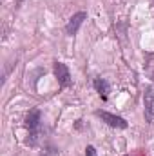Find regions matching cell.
<instances>
[{
  "label": "cell",
  "mask_w": 154,
  "mask_h": 156,
  "mask_svg": "<svg viewBox=\"0 0 154 156\" xmlns=\"http://www.w3.org/2000/svg\"><path fill=\"white\" fill-rule=\"evenodd\" d=\"M53 69H54V76L58 80V85H60V87H69V85H71V75H69V69H67L65 64L54 62Z\"/></svg>",
  "instance_id": "7a4b0ae2"
},
{
  "label": "cell",
  "mask_w": 154,
  "mask_h": 156,
  "mask_svg": "<svg viewBox=\"0 0 154 156\" xmlns=\"http://www.w3.org/2000/svg\"><path fill=\"white\" fill-rule=\"evenodd\" d=\"M94 87H96V91L100 93L102 100H107V94H109V83H107L103 78H96V80H94Z\"/></svg>",
  "instance_id": "8992f818"
},
{
  "label": "cell",
  "mask_w": 154,
  "mask_h": 156,
  "mask_svg": "<svg viewBox=\"0 0 154 156\" xmlns=\"http://www.w3.org/2000/svg\"><path fill=\"white\" fill-rule=\"evenodd\" d=\"M26 127L29 129V144L35 145L37 144V138H38L40 133V111L38 109H31L29 115L26 116Z\"/></svg>",
  "instance_id": "6da1fadb"
},
{
  "label": "cell",
  "mask_w": 154,
  "mask_h": 156,
  "mask_svg": "<svg viewBox=\"0 0 154 156\" xmlns=\"http://www.w3.org/2000/svg\"><path fill=\"white\" fill-rule=\"evenodd\" d=\"M85 154H87V156H96L94 147H93V145H87V149H85Z\"/></svg>",
  "instance_id": "52a82bcc"
},
{
  "label": "cell",
  "mask_w": 154,
  "mask_h": 156,
  "mask_svg": "<svg viewBox=\"0 0 154 156\" xmlns=\"http://www.w3.org/2000/svg\"><path fill=\"white\" fill-rule=\"evenodd\" d=\"M87 18V13L85 11H80V13H76V15H73L71 16V20L67 22V26H65V31H67V35H76L78 29H80V26L83 24V20Z\"/></svg>",
  "instance_id": "5b68a950"
},
{
  "label": "cell",
  "mask_w": 154,
  "mask_h": 156,
  "mask_svg": "<svg viewBox=\"0 0 154 156\" xmlns=\"http://www.w3.org/2000/svg\"><path fill=\"white\" fill-rule=\"evenodd\" d=\"M127 156H147L143 151H136V153H132V154H127Z\"/></svg>",
  "instance_id": "ba28073f"
},
{
  "label": "cell",
  "mask_w": 154,
  "mask_h": 156,
  "mask_svg": "<svg viewBox=\"0 0 154 156\" xmlns=\"http://www.w3.org/2000/svg\"><path fill=\"white\" fill-rule=\"evenodd\" d=\"M143 104H145V118H147V122L149 123H154V91L151 87L145 89Z\"/></svg>",
  "instance_id": "277c9868"
},
{
  "label": "cell",
  "mask_w": 154,
  "mask_h": 156,
  "mask_svg": "<svg viewBox=\"0 0 154 156\" xmlns=\"http://www.w3.org/2000/svg\"><path fill=\"white\" fill-rule=\"evenodd\" d=\"M96 116L102 118L105 123H109L111 127H116V129H127V122L121 116H116V115H111L107 111H96Z\"/></svg>",
  "instance_id": "3957f363"
}]
</instances>
